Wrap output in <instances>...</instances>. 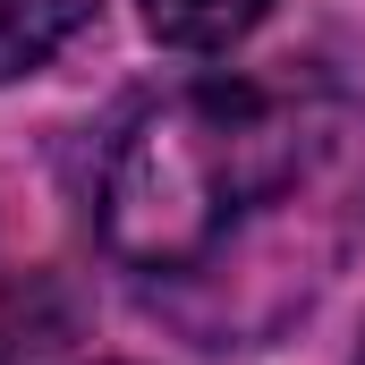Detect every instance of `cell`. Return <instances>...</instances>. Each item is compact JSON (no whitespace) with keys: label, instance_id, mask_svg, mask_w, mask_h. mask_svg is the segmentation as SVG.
<instances>
[{"label":"cell","instance_id":"3","mask_svg":"<svg viewBox=\"0 0 365 365\" xmlns=\"http://www.w3.org/2000/svg\"><path fill=\"white\" fill-rule=\"evenodd\" d=\"M264 9H272V0H145V26H153L162 43H179V51H221V43H238Z\"/></svg>","mask_w":365,"mask_h":365},{"label":"cell","instance_id":"2","mask_svg":"<svg viewBox=\"0 0 365 365\" xmlns=\"http://www.w3.org/2000/svg\"><path fill=\"white\" fill-rule=\"evenodd\" d=\"M86 17H93V0H0V77L43 68Z\"/></svg>","mask_w":365,"mask_h":365},{"label":"cell","instance_id":"4","mask_svg":"<svg viewBox=\"0 0 365 365\" xmlns=\"http://www.w3.org/2000/svg\"><path fill=\"white\" fill-rule=\"evenodd\" d=\"M357 365H365V349H357Z\"/></svg>","mask_w":365,"mask_h":365},{"label":"cell","instance_id":"1","mask_svg":"<svg viewBox=\"0 0 365 365\" xmlns=\"http://www.w3.org/2000/svg\"><path fill=\"white\" fill-rule=\"evenodd\" d=\"M323 136L306 93L280 86H187L153 102L102 170V230L136 272H179L230 247L247 212L280 204L314 170Z\"/></svg>","mask_w":365,"mask_h":365}]
</instances>
